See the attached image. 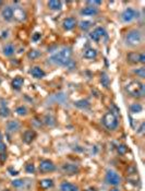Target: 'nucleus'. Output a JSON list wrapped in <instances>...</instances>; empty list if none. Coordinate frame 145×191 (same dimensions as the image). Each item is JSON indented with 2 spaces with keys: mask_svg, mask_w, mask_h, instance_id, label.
<instances>
[{
  "mask_svg": "<svg viewBox=\"0 0 145 191\" xmlns=\"http://www.w3.org/2000/svg\"><path fill=\"white\" fill-rule=\"evenodd\" d=\"M72 56V50L71 48H62L60 51H58L57 54L52 55L51 57L48 59L50 63L56 65H61V67H65V68L72 69L75 68V62L71 59Z\"/></svg>",
  "mask_w": 145,
  "mask_h": 191,
  "instance_id": "obj_1",
  "label": "nucleus"
},
{
  "mask_svg": "<svg viewBox=\"0 0 145 191\" xmlns=\"http://www.w3.org/2000/svg\"><path fill=\"white\" fill-rule=\"evenodd\" d=\"M124 43L129 47H137L143 43V33L137 29L129 30L124 35Z\"/></svg>",
  "mask_w": 145,
  "mask_h": 191,
  "instance_id": "obj_2",
  "label": "nucleus"
},
{
  "mask_svg": "<svg viewBox=\"0 0 145 191\" xmlns=\"http://www.w3.org/2000/svg\"><path fill=\"white\" fill-rule=\"evenodd\" d=\"M126 91L130 96L135 97V98H142L145 95V85L137 80H133L126 85Z\"/></svg>",
  "mask_w": 145,
  "mask_h": 191,
  "instance_id": "obj_3",
  "label": "nucleus"
},
{
  "mask_svg": "<svg viewBox=\"0 0 145 191\" xmlns=\"http://www.w3.org/2000/svg\"><path fill=\"white\" fill-rule=\"evenodd\" d=\"M101 122H103L104 127L109 131H115L119 127V119L112 111H108L103 116Z\"/></svg>",
  "mask_w": 145,
  "mask_h": 191,
  "instance_id": "obj_4",
  "label": "nucleus"
},
{
  "mask_svg": "<svg viewBox=\"0 0 145 191\" xmlns=\"http://www.w3.org/2000/svg\"><path fill=\"white\" fill-rule=\"evenodd\" d=\"M121 177L116 170L114 169H108L106 172V175H105V181H106L107 185L112 187H119L120 183H121Z\"/></svg>",
  "mask_w": 145,
  "mask_h": 191,
  "instance_id": "obj_5",
  "label": "nucleus"
},
{
  "mask_svg": "<svg viewBox=\"0 0 145 191\" xmlns=\"http://www.w3.org/2000/svg\"><path fill=\"white\" fill-rule=\"evenodd\" d=\"M56 165H55V163L50 160H41L39 162V166H38V169L41 174H49V173H54L55 170H56Z\"/></svg>",
  "mask_w": 145,
  "mask_h": 191,
  "instance_id": "obj_6",
  "label": "nucleus"
},
{
  "mask_svg": "<svg viewBox=\"0 0 145 191\" xmlns=\"http://www.w3.org/2000/svg\"><path fill=\"white\" fill-rule=\"evenodd\" d=\"M139 16H140V13L137 10L133 8H127L121 13V20L124 23H129V22H132L133 20L139 18Z\"/></svg>",
  "mask_w": 145,
  "mask_h": 191,
  "instance_id": "obj_7",
  "label": "nucleus"
},
{
  "mask_svg": "<svg viewBox=\"0 0 145 191\" xmlns=\"http://www.w3.org/2000/svg\"><path fill=\"white\" fill-rule=\"evenodd\" d=\"M80 166L76 165V164H73V163H65L63 165L61 166V172L63 175L67 176H73V175H78L80 173Z\"/></svg>",
  "mask_w": 145,
  "mask_h": 191,
  "instance_id": "obj_8",
  "label": "nucleus"
},
{
  "mask_svg": "<svg viewBox=\"0 0 145 191\" xmlns=\"http://www.w3.org/2000/svg\"><path fill=\"white\" fill-rule=\"evenodd\" d=\"M127 60L130 63H133V65H144L145 63V55L143 52H135L131 51L127 55Z\"/></svg>",
  "mask_w": 145,
  "mask_h": 191,
  "instance_id": "obj_9",
  "label": "nucleus"
},
{
  "mask_svg": "<svg viewBox=\"0 0 145 191\" xmlns=\"http://www.w3.org/2000/svg\"><path fill=\"white\" fill-rule=\"evenodd\" d=\"M103 37H107V32L106 30L101 27V26H98V27H96L94 29L93 31L90 33V38L94 42H99Z\"/></svg>",
  "mask_w": 145,
  "mask_h": 191,
  "instance_id": "obj_10",
  "label": "nucleus"
},
{
  "mask_svg": "<svg viewBox=\"0 0 145 191\" xmlns=\"http://www.w3.org/2000/svg\"><path fill=\"white\" fill-rule=\"evenodd\" d=\"M36 136H37L36 132H35L34 130H31V129H30V130L24 131V133L22 134V141H23L25 144H31L34 140L36 139Z\"/></svg>",
  "mask_w": 145,
  "mask_h": 191,
  "instance_id": "obj_11",
  "label": "nucleus"
},
{
  "mask_svg": "<svg viewBox=\"0 0 145 191\" xmlns=\"http://www.w3.org/2000/svg\"><path fill=\"white\" fill-rule=\"evenodd\" d=\"M78 25V21H76V19L73 18V16H69V18H65L62 22V26H63V29L65 31H71L75 27V26Z\"/></svg>",
  "mask_w": 145,
  "mask_h": 191,
  "instance_id": "obj_12",
  "label": "nucleus"
},
{
  "mask_svg": "<svg viewBox=\"0 0 145 191\" xmlns=\"http://www.w3.org/2000/svg\"><path fill=\"white\" fill-rule=\"evenodd\" d=\"M13 16H14L13 8H12V7H10V5H5V8L2 9V11H1V16H2L3 20H5V21H7V22L12 21Z\"/></svg>",
  "mask_w": 145,
  "mask_h": 191,
  "instance_id": "obj_13",
  "label": "nucleus"
},
{
  "mask_svg": "<svg viewBox=\"0 0 145 191\" xmlns=\"http://www.w3.org/2000/svg\"><path fill=\"white\" fill-rule=\"evenodd\" d=\"M80 13L82 14V16H96V14H98L99 10L96 8V7H91V5H87V7H85V8L81 9Z\"/></svg>",
  "mask_w": 145,
  "mask_h": 191,
  "instance_id": "obj_14",
  "label": "nucleus"
},
{
  "mask_svg": "<svg viewBox=\"0 0 145 191\" xmlns=\"http://www.w3.org/2000/svg\"><path fill=\"white\" fill-rule=\"evenodd\" d=\"M30 74H31L33 78L35 79H43L45 76V71L41 68V67H37V65H34L32 67L31 70H30Z\"/></svg>",
  "mask_w": 145,
  "mask_h": 191,
  "instance_id": "obj_15",
  "label": "nucleus"
},
{
  "mask_svg": "<svg viewBox=\"0 0 145 191\" xmlns=\"http://www.w3.org/2000/svg\"><path fill=\"white\" fill-rule=\"evenodd\" d=\"M38 185H39V188H41V190H49V189L54 188V186H55L54 180L50 178L41 179V180L38 181Z\"/></svg>",
  "mask_w": 145,
  "mask_h": 191,
  "instance_id": "obj_16",
  "label": "nucleus"
},
{
  "mask_svg": "<svg viewBox=\"0 0 145 191\" xmlns=\"http://www.w3.org/2000/svg\"><path fill=\"white\" fill-rule=\"evenodd\" d=\"M60 190L61 191H80L79 187L76 185L72 182H69V181H63L60 185Z\"/></svg>",
  "mask_w": 145,
  "mask_h": 191,
  "instance_id": "obj_17",
  "label": "nucleus"
},
{
  "mask_svg": "<svg viewBox=\"0 0 145 191\" xmlns=\"http://www.w3.org/2000/svg\"><path fill=\"white\" fill-rule=\"evenodd\" d=\"M21 128V123L18 120H10L7 122V130L11 133H14L16 131H19Z\"/></svg>",
  "mask_w": 145,
  "mask_h": 191,
  "instance_id": "obj_18",
  "label": "nucleus"
},
{
  "mask_svg": "<svg viewBox=\"0 0 145 191\" xmlns=\"http://www.w3.org/2000/svg\"><path fill=\"white\" fill-rule=\"evenodd\" d=\"M83 57L85 59H88V60H94L97 58V50L94 49L92 47H88L84 50V54H83Z\"/></svg>",
  "mask_w": 145,
  "mask_h": 191,
  "instance_id": "obj_19",
  "label": "nucleus"
},
{
  "mask_svg": "<svg viewBox=\"0 0 145 191\" xmlns=\"http://www.w3.org/2000/svg\"><path fill=\"white\" fill-rule=\"evenodd\" d=\"M24 84V79L22 76H16L11 82V85L14 90H21V87H23Z\"/></svg>",
  "mask_w": 145,
  "mask_h": 191,
  "instance_id": "obj_20",
  "label": "nucleus"
},
{
  "mask_svg": "<svg viewBox=\"0 0 145 191\" xmlns=\"http://www.w3.org/2000/svg\"><path fill=\"white\" fill-rule=\"evenodd\" d=\"M2 51L5 57H11V56L14 54V51H16V47H14L12 44H7L5 47H3Z\"/></svg>",
  "mask_w": 145,
  "mask_h": 191,
  "instance_id": "obj_21",
  "label": "nucleus"
},
{
  "mask_svg": "<svg viewBox=\"0 0 145 191\" xmlns=\"http://www.w3.org/2000/svg\"><path fill=\"white\" fill-rule=\"evenodd\" d=\"M62 7V2L61 1H58V0H50L49 2H48V8L50 10H54V11H57L60 10Z\"/></svg>",
  "mask_w": 145,
  "mask_h": 191,
  "instance_id": "obj_22",
  "label": "nucleus"
},
{
  "mask_svg": "<svg viewBox=\"0 0 145 191\" xmlns=\"http://www.w3.org/2000/svg\"><path fill=\"white\" fill-rule=\"evenodd\" d=\"M74 106L75 107L80 108V109H88L90 106H91V104H90V102H87L86 100H80V101H76V102L74 103Z\"/></svg>",
  "mask_w": 145,
  "mask_h": 191,
  "instance_id": "obj_23",
  "label": "nucleus"
},
{
  "mask_svg": "<svg viewBox=\"0 0 145 191\" xmlns=\"http://www.w3.org/2000/svg\"><path fill=\"white\" fill-rule=\"evenodd\" d=\"M101 83L105 89H108L109 85H110V78L108 76V74L103 72L101 74Z\"/></svg>",
  "mask_w": 145,
  "mask_h": 191,
  "instance_id": "obj_24",
  "label": "nucleus"
},
{
  "mask_svg": "<svg viewBox=\"0 0 145 191\" xmlns=\"http://www.w3.org/2000/svg\"><path fill=\"white\" fill-rule=\"evenodd\" d=\"M143 110V106L140 104V103H133V104L130 105V111L133 114H137L141 113Z\"/></svg>",
  "mask_w": 145,
  "mask_h": 191,
  "instance_id": "obj_25",
  "label": "nucleus"
},
{
  "mask_svg": "<svg viewBox=\"0 0 145 191\" xmlns=\"http://www.w3.org/2000/svg\"><path fill=\"white\" fill-rule=\"evenodd\" d=\"M41 56V51H38V50H36V49H32L27 52V57H29V59H31V60L37 59V58H39Z\"/></svg>",
  "mask_w": 145,
  "mask_h": 191,
  "instance_id": "obj_26",
  "label": "nucleus"
},
{
  "mask_svg": "<svg viewBox=\"0 0 145 191\" xmlns=\"http://www.w3.org/2000/svg\"><path fill=\"white\" fill-rule=\"evenodd\" d=\"M9 115H10V109H9L7 106L2 105V106L0 107V117L7 118V117H9Z\"/></svg>",
  "mask_w": 145,
  "mask_h": 191,
  "instance_id": "obj_27",
  "label": "nucleus"
},
{
  "mask_svg": "<svg viewBox=\"0 0 145 191\" xmlns=\"http://www.w3.org/2000/svg\"><path fill=\"white\" fill-rule=\"evenodd\" d=\"M79 26H80V29L82 30V31H86V30H88L92 26V22H90V21H81L80 23H79Z\"/></svg>",
  "mask_w": 145,
  "mask_h": 191,
  "instance_id": "obj_28",
  "label": "nucleus"
},
{
  "mask_svg": "<svg viewBox=\"0 0 145 191\" xmlns=\"http://www.w3.org/2000/svg\"><path fill=\"white\" fill-rule=\"evenodd\" d=\"M45 123H46L47 126L54 127L55 125H56V119H55L52 116H46V117H45Z\"/></svg>",
  "mask_w": 145,
  "mask_h": 191,
  "instance_id": "obj_29",
  "label": "nucleus"
},
{
  "mask_svg": "<svg viewBox=\"0 0 145 191\" xmlns=\"http://www.w3.org/2000/svg\"><path fill=\"white\" fill-rule=\"evenodd\" d=\"M117 152L119 153L120 155H124L128 152V147L126 144H119V145L117 147Z\"/></svg>",
  "mask_w": 145,
  "mask_h": 191,
  "instance_id": "obj_30",
  "label": "nucleus"
},
{
  "mask_svg": "<svg viewBox=\"0 0 145 191\" xmlns=\"http://www.w3.org/2000/svg\"><path fill=\"white\" fill-rule=\"evenodd\" d=\"M133 72H134V74H136V76H139V78H141V79H143L145 76V69H144V67H141V68L134 70Z\"/></svg>",
  "mask_w": 145,
  "mask_h": 191,
  "instance_id": "obj_31",
  "label": "nucleus"
},
{
  "mask_svg": "<svg viewBox=\"0 0 145 191\" xmlns=\"http://www.w3.org/2000/svg\"><path fill=\"white\" fill-rule=\"evenodd\" d=\"M25 172L27 174H34L35 173V166L33 163H29L25 165Z\"/></svg>",
  "mask_w": 145,
  "mask_h": 191,
  "instance_id": "obj_32",
  "label": "nucleus"
},
{
  "mask_svg": "<svg viewBox=\"0 0 145 191\" xmlns=\"http://www.w3.org/2000/svg\"><path fill=\"white\" fill-rule=\"evenodd\" d=\"M12 186L14 188H21V187L24 186V180L23 179H14L12 181Z\"/></svg>",
  "mask_w": 145,
  "mask_h": 191,
  "instance_id": "obj_33",
  "label": "nucleus"
},
{
  "mask_svg": "<svg viewBox=\"0 0 145 191\" xmlns=\"http://www.w3.org/2000/svg\"><path fill=\"white\" fill-rule=\"evenodd\" d=\"M16 114L20 116H25L26 114H27V109H26L25 106H19L16 109Z\"/></svg>",
  "mask_w": 145,
  "mask_h": 191,
  "instance_id": "obj_34",
  "label": "nucleus"
},
{
  "mask_svg": "<svg viewBox=\"0 0 145 191\" xmlns=\"http://www.w3.org/2000/svg\"><path fill=\"white\" fill-rule=\"evenodd\" d=\"M0 153H7V145L2 141L0 142Z\"/></svg>",
  "mask_w": 145,
  "mask_h": 191,
  "instance_id": "obj_35",
  "label": "nucleus"
},
{
  "mask_svg": "<svg viewBox=\"0 0 145 191\" xmlns=\"http://www.w3.org/2000/svg\"><path fill=\"white\" fill-rule=\"evenodd\" d=\"M5 161H7V153H0V163L3 164Z\"/></svg>",
  "mask_w": 145,
  "mask_h": 191,
  "instance_id": "obj_36",
  "label": "nucleus"
},
{
  "mask_svg": "<svg viewBox=\"0 0 145 191\" xmlns=\"http://www.w3.org/2000/svg\"><path fill=\"white\" fill-rule=\"evenodd\" d=\"M86 3L90 5L91 7H94V5H101L103 2H101V1H87Z\"/></svg>",
  "mask_w": 145,
  "mask_h": 191,
  "instance_id": "obj_37",
  "label": "nucleus"
},
{
  "mask_svg": "<svg viewBox=\"0 0 145 191\" xmlns=\"http://www.w3.org/2000/svg\"><path fill=\"white\" fill-rule=\"evenodd\" d=\"M41 33H35V34L33 35V37H32V39H33L34 42H37L38 39H41Z\"/></svg>",
  "mask_w": 145,
  "mask_h": 191,
  "instance_id": "obj_38",
  "label": "nucleus"
},
{
  "mask_svg": "<svg viewBox=\"0 0 145 191\" xmlns=\"http://www.w3.org/2000/svg\"><path fill=\"white\" fill-rule=\"evenodd\" d=\"M144 127H145L144 122H142V123H141L140 128L137 129V133H143V131H144Z\"/></svg>",
  "mask_w": 145,
  "mask_h": 191,
  "instance_id": "obj_39",
  "label": "nucleus"
},
{
  "mask_svg": "<svg viewBox=\"0 0 145 191\" xmlns=\"http://www.w3.org/2000/svg\"><path fill=\"white\" fill-rule=\"evenodd\" d=\"M9 172H10V175H12V176H16L18 175V172H16V170H12L11 169V168H9Z\"/></svg>",
  "mask_w": 145,
  "mask_h": 191,
  "instance_id": "obj_40",
  "label": "nucleus"
},
{
  "mask_svg": "<svg viewBox=\"0 0 145 191\" xmlns=\"http://www.w3.org/2000/svg\"><path fill=\"white\" fill-rule=\"evenodd\" d=\"M86 191H97V189H96V188H94V187H91V188H88Z\"/></svg>",
  "mask_w": 145,
  "mask_h": 191,
  "instance_id": "obj_41",
  "label": "nucleus"
},
{
  "mask_svg": "<svg viewBox=\"0 0 145 191\" xmlns=\"http://www.w3.org/2000/svg\"><path fill=\"white\" fill-rule=\"evenodd\" d=\"M2 141V134H1V132H0V142Z\"/></svg>",
  "mask_w": 145,
  "mask_h": 191,
  "instance_id": "obj_42",
  "label": "nucleus"
},
{
  "mask_svg": "<svg viewBox=\"0 0 145 191\" xmlns=\"http://www.w3.org/2000/svg\"><path fill=\"white\" fill-rule=\"evenodd\" d=\"M2 3H3L2 1H0V5H2Z\"/></svg>",
  "mask_w": 145,
  "mask_h": 191,
  "instance_id": "obj_43",
  "label": "nucleus"
}]
</instances>
